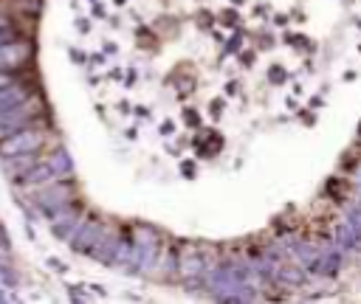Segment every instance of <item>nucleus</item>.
<instances>
[{
  "label": "nucleus",
  "mask_w": 361,
  "mask_h": 304,
  "mask_svg": "<svg viewBox=\"0 0 361 304\" xmlns=\"http://www.w3.org/2000/svg\"><path fill=\"white\" fill-rule=\"evenodd\" d=\"M39 144H42V132L25 129V132H14L8 141H3V144H0V152L8 155V158H14L17 152H31V149H37Z\"/></svg>",
  "instance_id": "1"
},
{
  "label": "nucleus",
  "mask_w": 361,
  "mask_h": 304,
  "mask_svg": "<svg viewBox=\"0 0 361 304\" xmlns=\"http://www.w3.org/2000/svg\"><path fill=\"white\" fill-rule=\"evenodd\" d=\"M28 53H31V48L25 45V42H6V45H0V68H17L23 59H28Z\"/></svg>",
  "instance_id": "2"
},
{
  "label": "nucleus",
  "mask_w": 361,
  "mask_h": 304,
  "mask_svg": "<svg viewBox=\"0 0 361 304\" xmlns=\"http://www.w3.org/2000/svg\"><path fill=\"white\" fill-rule=\"evenodd\" d=\"M14 39V34L8 31V25H0V45H6V42H11Z\"/></svg>",
  "instance_id": "3"
},
{
  "label": "nucleus",
  "mask_w": 361,
  "mask_h": 304,
  "mask_svg": "<svg viewBox=\"0 0 361 304\" xmlns=\"http://www.w3.org/2000/svg\"><path fill=\"white\" fill-rule=\"evenodd\" d=\"M6 84H11V76H8V73H0V90H3Z\"/></svg>",
  "instance_id": "4"
},
{
  "label": "nucleus",
  "mask_w": 361,
  "mask_h": 304,
  "mask_svg": "<svg viewBox=\"0 0 361 304\" xmlns=\"http://www.w3.org/2000/svg\"><path fill=\"white\" fill-rule=\"evenodd\" d=\"M0 25H8V23H6V20H3V17H0Z\"/></svg>",
  "instance_id": "5"
}]
</instances>
